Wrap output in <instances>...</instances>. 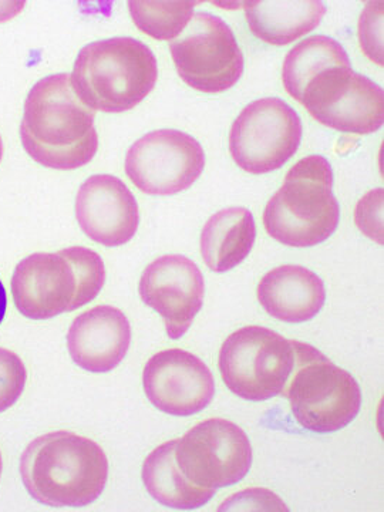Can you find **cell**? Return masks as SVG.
Instances as JSON below:
<instances>
[{"label":"cell","mask_w":384,"mask_h":512,"mask_svg":"<svg viewBox=\"0 0 384 512\" xmlns=\"http://www.w3.org/2000/svg\"><path fill=\"white\" fill-rule=\"evenodd\" d=\"M94 111L77 97L69 74L39 80L25 103L20 138L30 158L53 170H76L99 150Z\"/></svg>","instance_id":"obj_1"},{"label":"cell","mask_w":384,"mask_h":512,"mask_svg":"<svg viewBox=\"0 0 384 512\" xmlns=\"http://www.w3.org/2000/svg\"><path fill=\"white\" fill-rule=\"evenodd\" d=\"M197 2H128L131 19L144 35L156 40L177 39L194 16Z\"/></svg>","instance_id":"obj_22"},{"label":"cell","mask_w":384,"mask_h":512,"mask_svg":"<svg viewBox=\"0 0 384 512\" xmlns=\"http://www.w3.org/2000/svg\"><path fill=\"white\" fill-rule=\"evenodd\" d=\"M104 282L103 259L92 249L70 247L52 254L37 252L16 266L12 296L23 316L46 320L92 302Z\"/></svg>","instance_id":"obj_3"},{"label":"cell","mask_w":384,"mask_h":512,"mask_svg":"<svg viewBox=\"0 0 384 512\" xmlns=\"http://www.w3.org/2000/svg\"><path fill=\"white\" fill-rule=\"evenodd\" d=\"M76 217L87 238L104 247H121L137 234L140 214L133 192L120 178L93 175L76 198Z\"/></svg>","instance_id":"obj_15"},{"label":"cell","mask_w":384,"mask_h":512,"mask_svg":"<svg viewBox=\"0 0 384 512\" xmlns=\"http://www.w3.org/2000/svg\"><path fill=\"white\" fill-rule=\"evenodd\" d=\"M333 66H350L348 53L340 43L319 35L302 40L285 57L282 82L286 92L301 103L313 77Z\"/></svg>","instance_id":"obj_21"},{"label":"cell","mask_w":384,"mask_h":512,"mask_svg":"<svg viewBox=\"0 0 384 512\" xmlns=\"http://www.w3.org/2000/svg\"><path fill=\"white\" fill-rule=\"evenodd\" d=\"M295 367L284 392L293 417L313 433H333L349 426L362 407L355 377L306 343L296 342Z\"/></svg>","instance_id":"obj_6"},{"label":"cell","mask_w":384,"mask_h":512,"mask_svg":"<svg viewBox=\"0 0 384 512\" xmlns=\"http://www.w3.org/2000/svg\"><path fill=\"white\" fill-rule=\"evenodd\" d=\"M383 195V188L367 192L355 211L357 228L379 245H383Z\"/></svg>","instance_id":"obj_25"},{"label":"cell","mask_w":384,"mask_h":512,"mask_svg":"<svg viewBox=\"0 0 384 512\" xmlns=\"http://www.w3.org/2000/svg\"><path fill=\"white\" fill-rule=\"evenodd\" d=\"M185 84L198 92H227L244 73V55L231 28L211 13H195L170 45Z\"/></svg>","instance_id":"obj_8"},{"label":"cell","mask_w":384,"mask_h":512,"mask_svg":"<svg viewBox=\"0 0 384 512\" xmlns=\"http://www.w3.org/2000/svg\"><path fill=\"white\" fill-rule=\"evenodd\" d=\"M177 440L161 444L146 458L143 464L144 487L148 494L174 510H195L211 500L215 490L192 484L181 473L175 460Z\"/></svg>","instance_id":"obj_20"},{"label":"cell","mask_w":384,"mask_h":512,"mask_svg":"<svg viewBox=\"0 0 384 512\" xmlns=\"http://www.w3.org/2000/svg\"><path fill=\"white\" fill-rule=\"evenodd\" d=\"M301 104L323 126L340 133H376L383 126L382 87L350 66H333L313 77Z\"/></svg>","instance_id":"obj_10"},{"label":"cell","mask_w":384,"mask_h":512,"mask_svg":"<svg viewBox=\"0 0 384 512\" xmlns=\"http://www.w3.org/2000/svg\"><path fill=\"white\" fill-rule=\"evenodd\" d=\"M258 301L266 313L286 323H303L315 318L326 302L322 279L308 268L278 266L259 282Z\"/></svg>","instance_id":"obj_17"},{"label":"cell","mask_w":384,"mask_h":512,"mask_svg":"<svg viewBox=\"0 0 384 512\" xmlns=\"http://www.w3.org/2000/svg\"><path fill=\"white\" fill-rule=\"evenodd\" d=\"M25 8V2H0V23L18 16Z\"/></svg>","instance_id":"obj_27"},{"label":"cell","mask_w":384,"mask_h":512,"mask_svg":"<svg viewBox=\"0 0 384 512\" xmlns=\"http://www.w3.org/2000/svg\"><path fill=\"white\" fill-rule=\"evenodd\" d=\"M249 29L262 42L285 46L318 28L326 6L318 0H254L244 3Z\"/></svg>","instance_id":"obj_18"},{"label":"cell","mask_w":384,"mask_h":512,"mask_svg":"<svg viewBox=\"0 0 384 512\" xmlns=\"http://www.w3.org/2000/svg\"><path fill=\"white\" fill-rule=\"evenodd\" d=\"M131 343L127 316L114 306L101 305L77 316L67 333V348L86 372L107 373L126 357Z\"/></svg>","instance_id":"obj_16"},{"label":"cell","mask_w":384,"mask_h":512,"mask_svg":"<svg viewBox=\"0 0 384 512\" xmlns=\"http://www.w3.org/2000/svg\"><path fill=\"white\" fill-rule=\"evenodd\" d=\"M205 167L202 146L178 130L151 131L130 147L127 177L148 195H174L188 190Z\"/></svg>","instance_id":"obj_12"},{"label":"cell","mask_w":384,"mask_h":512,"mask_svg":"<svg viewBox=\"0 0 384 512\" xmlns=\"http://www.w3.org/2000/svg\"><path fill=\"white\" fill-rule=\"evenodd\" d=\"M20 474L28 493L53 508H82L103 494L109 460L92 439L55 431L37 437L20 460Z\"/></svg>","instance_id":"obj_2"},{"label":"cell","mask_w":384,"mask_h":512,"mask_svg":"<svg viewBox=\"0 0 384 512\" xmlns=\"http://www.w3.org/2000/svg\"><path fill=\"white\" fill-rule=\"evenodd\" d=\"M143 386L156 409L177 417L202 412L215 396L210 367L183 349L163 350L148 359Z\"/></svg>","instance_id":"obj_14"},{"label":"cell","mask_w":384,"mask_h":512,"mask_svg":"<svg viewBox=\"0 0 384 512\" xmlns=\"http://www.w3.org/2000/svg\"><path fill=\"white\" fill-rule=\"evenodd\" d=\"M141 301L164 319L168 338H183L204 303L200 268L183 255H164L144 269L138 285Z\"/></svg>","instance_id":"obj_13"},{"label":"cell","mask_w":384,"mask_h":512,"mask_svg":"<svg viewBox=\"0 0 384 512\" xmlns=\"http://www.w3.org/2000/svg\"><path fill=\"white\" fill-rule=\"evenodd\" d=\"M218 511H289V508L272 491L251 488L232 495Z\"/></svg>","instance_id":"obj_26"},{"label":"cell","mask_w":384,"mask_h":512,"mask_svg":"<svg viewBox=\"0 0 384 512\" xmlns=\"http://www.w3.org/2000/svg\"><path fill=\"white\" fill-rule=\"evenodd\" d=\"M359 42L367 59L383 66V2L366 3L359 20Z\"/></svg>","instance_id":"obj_24"},{"label":"cell","mask_w":384,"mask_h":512,"mask_svg":"<svg viewBox=\"0 0 384 512\" xmlns=\"http://www.w3.org/2000/svg\"><path fill=\"white\" fill-rule=\"evenodd\" d=\"M332 185V167L325 157L299 160L266 204V232L288 247H315L325 242L338 228L340 217Z\"/></svg>","instance_id":"obj_5"},{"label":"cell","mask_w":384,"mask_h":512,"mask_svg":"<svg viewBox=\"0 0 384 512\" xmlns=\"http://www.w3.org/2000/svg\"><path fill=\"white\" fill-rule=\"evenodd\" d=\"M218 366L235 396L265 402L284 392L295 367V346L274 330L245 326L225 340Z\"/></svg>","instance_id":"obj_7"},{"label":"cell","mask_w":384,"mask_h":512,"mask_svg":"<svg viewBox=\"0 0 384 512\" xmlns=\"http://www.w3.org/2000/svg\"><path fill=\"white\" fill-rule=\"evenodd\" d=\"M175 460L192 484L218 490L247 476L252 466L251 441L232 421L208 419L177 440Z\"/></svg>","instance_id":"obj_11"},{"label":"cell","mask_w":384,"mask_h":512,"mask_svg":"<svg viewBox=\"0 0 384 512\" xmlns=\"http://www.w3.org/2000/svg\"><path fill=\"white\" fill-rule=\"evenodd\" d=\"M157 59L133 37H114L80 50L70 76L84 106L104 113L134 109L156 86Z\"/></svg>","instance_id":"obj_4"},{"label":"cell","mask_w":384,"mask_h":512,"mask_svg":"<svg viewBox=\"0 0 384 512\" xmlns=\"http://www.w3.org/2000/svg\"><path fill=\"white\" fill-rule=\"evenodd\" d=\"M28 372L12 350L0 348V413L13 406L25 390Z\"/></svg>","instance_id":"obj_23"},{"label":"cell","mask_w":384,"mask_h":512,"mask_svg":"<svg viewBox=\"0 0 384 512\" xmlns=\"http://www.w3.org/2000/svg\"><path fill=\"white\" fill-rule=\"evenodd\" d=\"M302 140V121L284 100H256L239 114L229 131V153L249 174L262 175L288 163Z\"/></svg>","instance_id":"obj_9"},{"label":"cell","mask_w":384,"mask_h":512,"mask_svg":"<svg viewBox=\"0 0 384 512\" xmlns=\"http://www.w3.org/2000/svg\"><path fill=\"white\" fill-rule=\"evenodd\" d=\"M256 227L251 211L231 207L218 211L205 222L201 234V255L211 271H231L251 254Z\"/></svg>","instance_id":"obj_19"},{"label":"cell","mask_w":384,"mask_h":512,"mask_svg":"<svg viewBox=\"0 0 384 512\" xmlns=\"http://www.w3.org/2000/svg\"><path fill=\"white\" fill-rule=\"evenodd\" d=\"M6 308H8V296H6L5 286L0 281V325L5 319Z\"/></svg>","instance_id":"obj_28"},{"label":"cell","mask_w":384,"mask_h":512,"mask_svg":"<svg viewBox=\"0 0 384 512\" xmlns=\"http://www.w3.org/2000/svg\"><path fill=\"white\" fill-rule=\"evenodd\" d=\"M3 157V143H2V137H0V161H2Z\"/></svg>","instance_id":"obj_29"},{"label":"cell","mask_w":384,"mask_h":512,"mask_svg":"<svg viewBox=\"0 0 384 512\" xmlns=\"http://www.w3.org/2000/svg\"><path fill=\"white\" fill-rule=\"evenodd\" d=\"M2 467H3V464H2V454H0V476H2Z\"/></svg>","instance_id":"obj_30"}]
</instances>
